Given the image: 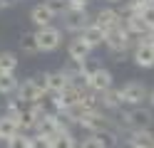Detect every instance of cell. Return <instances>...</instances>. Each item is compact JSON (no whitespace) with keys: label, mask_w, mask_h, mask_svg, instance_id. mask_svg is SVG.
<instances>
[{"label":"cell","mask_w":154,"mask_h":148,"mask_svg":"<svg viewBox=\"0 0 154 148\" xmlns=\"http://www.w3.org/2000/svg\"><path fill=\"white\" fill-rule=\"evenodd\" d=\"M97 136H100V141H102L104 148H114L117 146V131H100Z\"/></svg>","instance_id":"obj_28"},{"label":"cell","mask_w":154,"mask_h":148,"mask_svg":"<svg viewBox=\"0 0 154 148\" xmlns=\"http://www.w3.org/2000/svg\"><path fill=\"white\" fill-rule=\"evenodd\" d=\"M8 5H10V0H0V10H3V7H8Z\"/></svg>","instance_id":"obj_35"},{"label":"cell","mask_w":154,"mask_h":148,"mask_svg":"<svg viewBox=\"0 0 154 148\" xmlns=\"http://www.w3.org/2000/svg\"><path fill=\"white\" fill-rule=\"evenodd\" d=\"M90 0H67V5H70V10H85L87 7Z\"/></svg>","instance_id":"obj_32"},{"label":"cell","mask_w":154,"mask_h":148,"mask_svg":"<svg viewBox=\"0 0 154 148\" xmlns=\"http://www.w3.org/2000/svg\"><path fill=\"white\" fill-rule=\"evenodd\" d=\"M80 126L87 128L90 133H100V131H114V123L109 116H104L100 109L97 111H87L82 118H80Z\"/></svg>","instance_id":"obj_4"},{"label":"cell","mask_w":154,"mask_h":148,"mask_svg":"<svg viewBox=\"0 0 154 148\" xmlns=\"http://www.w3.org/2000/svg\"><path fill=\"white\" fill-rule=\"evenodd\" d=\"M122 25H124V30H127L132 37H134V35L142 37V35L149 30L147 25H144V20H142V15H139V13H132L129 17H124V20H122Z\"/></svg>","instance_id":"obj_17"},{"label":"cell","mask_w":154,"mask_h":148,"mask_svg":"<svg viewBox=\"0 0 154 148\" xmlns=\"http://www.w3.org/2000/svg\"><path fill=\"white\" fill-rule=\"evenodd\" d=\"M112 72L109 69H104V67H94L92 72H90V77H87V89L90 91H94V94H102V91H107V89H112Z\"/></svg>","instance_id":"obj_9"},{"label":"cell","mask_w":154,"mask_h":148,"mask_svg":"<svg viewBox=\"0 0 154 148\" xmlns=\"http://www.w3.org/2000/svg\"><path fill=\"white\" fill-rule=\"evenodd\" d=\"M42 82H45V91H50V94H60L62 89L70 86V79H67V74L62 72V69L42 74Z\"/></svg>","instance_id":"obj_12"},{"label":"cell","mask_w":154,"mask_h":148,"mask_svg":"<svg viewBox=\"0 0 154 148\" xmlns=\"http://www.w3.org/2000/svg\"><path fill=\"white\" fill-rule=\"evenodd\" d=\"M107 3H122V0H107Z\"/></svg>","instance_id":"obj_36"},{"label":"cell","mask_w":154,"mask_h":148,"mask_svg":"<svg viewBox=\"0 0 154 148\" xmlns=\"http://www.w3.org/2000/svg\"><path fill=\"white\" fill-rule=\"evenodd\" d=\"M30 20H32L35 27H47V25H52L55 13H52L45 3H40V5H35V7L30 10Z\"/></svg>","instance_id":"obj_15"},{"label":"cell","mask_w":154,"mask_h":148,"mask_svg":"<svg viewBox=\"0 0 154 148\" xmlns=\"http://www.w3.org/2000/svg\"><path fill=\"white\" fill-rule=\"evenodd\" d=\"M139 15H142V20H144V25H147V27H154V3L149 7H144Z\"/></svg>","instance_id":"obj_30"},{"label":"cell","mask_w":154,"mask_h":148,"mask_svg":"<svg viewBox=\"0 0 154 148\" xmlns=\"http://www.w3.org/2000/svg\"><path fill=\"white\" fill-rule=\"evenodd\" d=\"M80 37H82L85 42H87V45H90V47L94 49V47H100V45L104 42V37H107V32H104L102 27H97L94 22H90V25H87V27H85L82 32H80Z\"/></svg>","instance_id":"obj_16"},{"label":"cell","mask_w":154,"mask_h":148,"mask_svg":"<svg viewBox=\"0 0 154 148\" xmlns=\"http://www.w3.org/2000/svg\"><path fill=\"white\" fill-rule=\"evenodd\" d=\"M90 52H92V47L85 42L80 35L67 45V57H70L72 62H87V59H90Z\"/></svg>","instance_id":"obj_13"},{"label":"cell","mask_w":154,"mask_h":148,"mask_svg":"<svg viewBox=\"0 0 154 148\" xmlns=\"http://www.w3.org/2000/svg\"><path fill=\"white\" fill-rule=\"evenodd\" d=\"M17 54L15 52H0V74H15Z\"/></svg>","instance_id":"obj_22"},{"label":"cell","mask_w":154,"mask_h":148,"mask_svg":"<svg viewBox=\"0 0 154 148\" xmlns=\"http://www.w3.org/2000/svg\"><path fill=\"white\" fill-rule=\"evenodd\" d=\"M104 45L109 47V52L112 54H124L127 49L132 47V35L124 30V25L122 27H117V30H112V32H107V37H104Z\"/></svg>","instance_id":"obj_5"},{"label":"cell","mask_w":154,"mask_h":148,"mask_svg":"<svg viewBox=\"0 0 154 148\" xmlns=\"http://www.w3.org/2000/svg\"><path fill=\"white\" fill-rule=\"evenodd\" d=\"M17 99H20L23 104H35V101H40L42 94H45V82H42V77H37V79H25L23 84H17Z\"/></svg>","instance_id":"obj_3"},{"label":"cell","mask_w":154,"mask_h":148,"mask_svg":"<svg viewBox=\"0 0 154 148\" xmlns=\"http://www.w3.org/2000/svg\"><path fill=\"white\" fill-rule=\"evenodd\" d=\"M35 42H37V49H40V52H55V49L62 45V30L55 27V25L37 27Z\"/></svg>","instance_id":"obj_2"},{"label":"cell","mask_w":154,"mask_h":148,"mask_svg":"<svg viewBox=\"0 0 154 148\" xmlns=\"http://www.w3.org/2000/svg\"><path fill=\"white\" fill-rule=\"evenodd\" d=\"M77 148H104L102 141H100V136L97 133H90V136H85L80 143H77Z\"/></svg>","instance_id":"obj_27"},{"label":"cell","mask_w":154,"mask_h":148,"mask_svg":"<svg viewBox=\"0 0 154 148\" xmlns=\"http://www.w3.org/2000/svg\"><path fill=\"white\" fill-rule=\"evenodd\" d=\"M37 121H40V116L35 114V109H32V106H30V109H23L20 116H17V126H20V131H23V133H25V131H30V128H35Z\"/></svg>","instance_id":"obj_20"},{"label":"cell","mask_w":154,"mask_h":148,"mask_svg":"<svg viewBox=\"0 0 154 148\" xmlns=\"http://www.w3.org/2000/svg\"><path fill=\"white\" fill-rule=\"evenodd\" d=\"M17 131H20V126H17V118L3 114L0 116V141H8V138H13Z\"/></svg>","instance_id":"obj_18"},{"label":"cell","mask_w":154,"mask_h":148,"mask_svg":"<svg viewBox=\"0 0 154 148\" xmlns=\"http://www.w3.org/2000/svg\"><path fill=\"white\" fill-rule=\"evenodd\" d=\"M127 3L132 5V10H134V13H142V10H144V7H149L154 0H127Z\"/></svg>","instance_id":"obj_31"},{"label":"cell","mask_w":154,"mask_h":148,"mask_svg":"<svg viewBox=\"0 0 154 148\" xmlns=\"http://www.w3.org/2000/svg\"><path fill=\"white\" fill-rule=\"evenodd\" d=\"M92 22L97 27H102L104 32H112V30L122 27V15H119V10H114V7H104V10H100V13L94 15Z\"/></svg>","instance_id":"obj_10"},{"label":"cell","mask_w":154,"mask_h":148,"mask_svg":"<svg viewBox=\"0 0 154 148\" xmlns=\"http://www.w3.org/2000/svg\"><path fill=\"white\" fill-rule=\"evenodd\" d=\"M122 123L129 131H134V128H152L154 114L149 109H142V106H129L127 111H122Z\"/></svg>","instance_id":"obj_1"},{"label":"cell","mask_w":154,"mask_h":148,"mask_svg":"<svg viewBox=\"0 0 154 148\" xmlns=\"http://www.w3.org/2000/svg\"><path fill=\"white\" fill-rule=\"evenodd\" d=\"M50 148H77V138L72 136V131H57L50 138Z\"/></svg>","instance_id":"obj_19"},{"label":"cell","mask_w":154,"mask_h":148,"mask_svg":"<svg viewBox=\"0 0 154 148\" xmlns=\"http://www.w3.org/2000/svg\"><path fill=\"white\" fill-rule=\"evenodd\" d=\"M100 106H104V109H117V106H122V94H119V89H107V91H102L100 94Z\"/></svg>","instance_id":"obj_21"},{"label":"cell","mask_w":154,"mask_h":148,"mask_svg":"<svg viewBox=\"0 0 154 148\" xmlns=\"http://www.w3.org/2000/svg\"><path fill=\"white\" fill-rule=\"evenodd\" d=\"M17 77L15 74H0V94L3 96H10V94H15L17 91Z\"/></svg>","instance_id":"obj_23"},{"label":"cell","mask_w":154,"mask_h":148,"mask_svg":"<svg viewBox=\"0 0 154 148\" xmlns=\"http://www.w3.org/2000/svg\"><path fill=\"white\" fill-rule=\"evenodd\" d=\"M20 49H23L25 54H37V52H40V49H37V42H35V32H23Z\"/></svg>","instance_id":"obj_24"},{"label":"cell","mask_w":154,"mask_h":148,"mask_svg":"<svg viewBox=\"0 0 154 148\" xmlns=\"http://www.w3.org/2000/svg\"><path fill=\"white\" fill-rule=\"evenodd\" d=\"M80 99H82V89H80V84H70L67 89H62L60 94H52V106L57 109V111H67L70 106L80 104Z\"/></svg>","instance_id":"obj_8"},{"label":"cell","mask_w":154,"mask_h":148,"mask_svg":"<svg viewBox=\"0 0 154 148\" xmlns=\"http://www.w3.org/2000/svg\"><path fill=\"white\" fill-rule=\"evenodd\" d=\"M30 148H50V138L35 133V136H30Z\"/></svg>","instance_id":"obj_29"},{"label":"cell","mask_w":154,"mask_h":148,"mask_svg":"<svg viewBox=\"0 0 154 148\" xmlns=\"http://www.w3.org/2000/svg\"><path fill=\"white\" fill-rule=\"evenodd\" d=\"M147 39L154 45V27H149V30H147Z\"/></svg>","instance_id":"obj_33"},{"label":"cell","mask_w":154,"mask_h":148,"mask_svg":"<svg viewBox=\"0 0 154 148\" xmlns=\"http://www.w3.org/2000/svg\"><path fill=\"white\" fill-rule=\"evenodd\" d=\"M147 99H149V104H152V109H154V86L149 89V94H147Z\"/></svg>","instance_id":"obj_34"},{"label":"cell","mask_w":154,"mask_h":148,"mask_svg":"<svg viewBox=\"0 0 154 148\" xmlns=\"http://www.w3.org/2000/svg\"><path fill=\"white\" fill-rule=\"evenodd\" d=\"M132 59H134V64L142 67V69H152V67H154V45L147 39V35L139 37V42L134 45Z\"/></svg>","instance_id":"obj_6"},{"label":"cell","mask_w":154,"mask_h":148,"mask_svg":"<svg viewBox=\"0 0 154 148\" xmlns=\"http://www.w3.org/2000/svg\"><path fill=\"white\" fill-rule=\"evenodd\" d=\"M127 143L129 148H154V133L149 128H134V131H129Z\"/></svg>","instance_id":"obj_14"},{"label":"cell","mask_w":154,"mask_h":148,"mask_svg":"<svg viewBox=\"0 0 154 148\" xmlns=\"http://www.w3.org/2000/svg\"><path fill=\"white\" fill-rule=\"evenodd\" d=\"M62 17H65V30H70V32H77V35H80L82 30L92 22L90 15L85 13V10H67Z\"/></svg>","instance_id":"obj_11"},{"label":"cell","mask_w":154,"mask_h":148,"mask_svg":"<svg viewBox=\"0 0 154 148\" xmlns=\"http://www.w3.org/2000/svg\"><path fill=\"white\" fill-rule=\"evenodd\" d=\"M45 5H47V7H50L52 13H55V17H57V15H65L67 10H70L67 0H45Z\"/></svg>","instance_id":"obj_26"},{"label":"cell","mask_w":154,"mask_h":148,"mask_svg":"<svg viewBox=\"0 0 154 148\" xmlns=\"http://www.w3.org/2000/svg\"><path fill=\"white\" fill-rule=\"evenodd\" d=\"M8 148H30V136L17 131L13 138H8Z\"/></svg>","instance_id":"obj_25"},{"label":"cell","mask_w":154,"mask_h":148,"mask_svg":"<svg viewBox=\"0 0 154 148\" xmlns=\"http://www.w3.org/2000/svg\"><path fill=\"white\" fill-rule=\"evenodd\" d=\"M119 94H122V104H127V106H142V101L149 94V89L144 86V82H127L119 89Z\"/></svg>","instance_id":"obj_7"}]
</instances>
